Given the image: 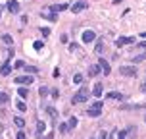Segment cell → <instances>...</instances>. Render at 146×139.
Returning <instances> with one entry per match:
<instances>
[{
	"label": "cell",
	"mask_w": 146,
	"mask_h": 139,
	"mask_svg": "<svg viewBox=\"0 0 146 139\" xmlns=\"http://www.w3.org/2000/svg\"><path fill=\"white\" fill-rule=\"evenodd\" d=\"M87 99H88V89L81 85V89L77 91V93H75V95H73L71 103H73V104H79V103H85Z\"/></svg>",
	"instance_id": "cell-1"
},
{
	"label": "cell",
	"mask_w": 146,
	"mask_h": 139,
	"mask_svg": "<svg viewBox=\"0 0 146 139\" xmlns=\"http://www.w3.org/2000/svg\"><path fill=\"white\" fill-rule=\"evenodd\" d=\"M96 64L102 68V73L104 75H110V72H111V66H110V62L106 58H102V56H98V60H96Z\"/></svg>",
	"instance_id": "cell-2"
},
{
	"label": "cell",
	"mask_w": 146,
	"mask_h": 139,
	"mask_svg": "<svg viewBox=\"0 0 146 139\" xmlns=\"http://www.w3.org/2000/svg\"><path fill=\"white\" fill-rule=\"evenodd\" d=\"M15 83L17 85H31L33 83V75H17L15 77Z\"/></svg>",
	"instance_id": "cell-3"
},
{
	"label": "cell",
	"mask_w": 146,
	"mask_h": 139,
	"mask_svg": "<svg viewBox=\"0 0 146 139\" xmlns=\"http://www.w3.org/2000/svg\"><path fill=\"white\" fill-rule=\"evenodd\" d=\"M119 72H121V75H129V77H135V75H137V70L133 66H121Z\"/></svg>",
	"instance_id": "cell-4"
},
{
	"label": "cell",
	"mask_w": 146,
	"mask_h": 139,
	"mask_svg": "<svg viewBox=\"0 0 146 139\" xmlns=\"http://www.w3.org/2000/svg\"><path fill=\"white\" fill-rule=\"evenodd\" d=\"M81 39H83V43H92V41L96 39V33H94V31H90V29H87L83 35H81Z\"/></svg>",
	"instance_id": "cell-5"
},
{
	"label": "cell",
	"mask_w": 146,
	"mask_h": 139,
	"mask_svg": "<svg viewBox=\"0 0 146 139\" xmlns=\"http://www.w3.org/2000/svg\"><path fill=\"white\" fill-rule=\"evenodd\" d=\"M135 37H119L115 41V46H125V44H133Z\"/></svg>",
	"instance_id": "cell-6"
},
{
	"label": "cell",
	"mask_w": 146,
	"mask_h": 139,
	"mask_svg": "<svg viewBox=\"0 0 146 139\" xmlns=\"http://www.w3.org/2000/svg\"><path fill=\"white\" fill-rule=\"evenodd\" d=\"M85 8H87V2H85V0H79V2H75V4H73L71 12H73V14H79V12H83Z\"/></svg>",
	"instance_id": "cell-7"
},
{
	"label": "cell",
	"mask_w": 146,
	"mask_h": 139,
	"mask_svg": "<svg viewBox=\"0 0 146 139\" xmlns=\"http://www.w3.org/2000/svg\"><path fill=\"white\" fill-rule=\"evenodd\" d=\"M106 99L108 101H123L125 97L121 93H117V91H110V93H106Z\"/></svg>",
	"instance_id": "cell-8"
},
{
	"label": "cell",
	"mask_w": 146,
	"mask_h": 139,
	"mask_svg": "<svg viewBox=\"0 0 146 139\" xmlns=\"http://www.w3.org/2000/svg\"><path fill=\"white\" fill-rule=\"evenodd\" d=\"M50 8V12H54V14H58V12H64V10H67V4H52V6H48Z\"/></svg>",
	"instance_id": "cell-9"
},
{
	"label": "cell",
	"mask_w": 146,
	"mask_h": 139,
	"mask_svg": "<svg viewBox=\"0 0 146 139\" xmlns=\"http://www.w3.org/2000/svg\"><path fill=\"white\" fill-rule=\"evenodd\" d=\"M6 8L12 12V14H17V12H19V4H17L15 0H10V2L6 4Z\"/></svg>",
	"instance_id": "cell-10"
},
{
	"label": "cell",
	"mask_w": 146,
	"mask_h": 139,
	"mask_svg": "<svg viewBox=\"0 0 146 139\" xmlns=\"http://www.w3.org/2000/svg\"><path fill=\"white\" fill-rule=\"evenodd\" d=\"M102 93H104V87H102V83H96L94 87H92V95H94L96 99H100V97H102Z\"/></svg>",
	"instance_id": "cell-11"
},
{
	"label": "cell",
	"mask_w": 146,
	"mask_h": 139,
	"mask_svg": "<svg viewBox=\"0 0 146 139\" xmlns=\"http://www.w3.org/2000/svg\"><path fill=\"white\" fill-rule=\"evenodd\" d=\"M100 114H102V108H88L87 110V116H90V118H96Z\"/></svg>",
	"instance_id": "cell-12"
},
{
	"label": "cell",
	"mask_w": 146,
	"mask_h": 139,
	"mask_svg": "<svg viewBox=\"0 0 146 139\" xmlns=\"http://www.w3.org/2000/svg\"><path fill=\"white\" fill-rule=\"evenodd\" d=\"M44 130H46V124H44L42 120H38V122H36V135H42Z\"/></svg>",
	"instance_id": "cell-13"
},
{
	"label": "cell",
	"mask_w": 146,
	"mask_h": 139,
	"mask_svg": "<svg viewBox=\"0 0 146 139\" xmlns=\"http://www.w3.org/2000/svg\"><path fill=\"white\" fill-rule=\"evenodd\" d=\"M10 72H12V68H10V64H2L0 66V75H10Z\"/></svg>",
	"instance_id": "cell-14"
},
{
	"label": "cell",
	"mask_w": 146,
	"mask_h": 139,
	"mask_svg": "<svg viewBox=\"0 0 146 139\" xmlns=\"http://www.w3.org/2000/svg\"><path fill=\"white\" fill-rule=\"evenodd\" d=\"M100 72H102V68L98 66V64H94V66H90V72H88V75H92V77H94V75H98Z\"/></svg>",
	"instance_id": "cell-15"
},
{
	"label": "cell",
	"mask_w": 146,
	"mask_h": 139,
	"mask_svg": "<svg viewBox=\"0 0 146 139\" xmlns=\"http://www.w3.org/2000/svg\"><path fill=\"white\" fill-rule=\"evenodd\" d=\"M102 50H104V44H102V41L98 39V41H96V46H94V54H102Z\"/></svg>",
	"instance_id": "cell-16"
},
{
	"label": "cell",
	"mask_w": 146,
	"mask_h": 139,
	"mask_svg": "<svg viewBox=\"0 0 146 139\" xmlns=\"http://www.w3.org/2000/svg\"><path fill=\"white\" fill-rule=\"evenodd\" d=\"M27 95H29L27 87H19V89H17V97H21V99H27Z\"/></svg>",
	"instance_id": "cell-17"
},
{
	"label": "cell",
	"mask_w": 146,
	"mask_h": 139,
	"mask_svg": "<svg viewBox=\"0 0 146 139\" xmlns=\"http://www.w3.org/2000/svg\"><path fill=\"white\" fill-rule=\"evenodd\" d=\"M42 17L50 19V21H56V14H54V12H42Z\"/></svg>",
	"instance_id": "cell-18"
},
{
	"label": "cell",
	"mask_w": 146,
	"mask_h": 139,
	"mask_svg": "<svg viewBox=\"0 0 146 139\" xmlns=\"http://www.w3.org/2000/svg\"><path fill=\"white\" fill-rule=\"evenodd\" d=\"M14 124L17 126V128H23V126H25V120H23L21 116H15L14 118Z\"/></svg>",
	"instance_id": "cell-19"
},
{
	"label": "cell",
	"mask_w": 146,
	"mask_h": 139,
	"mask_svg": "<svg viewBox=\"0 0 146 139\" xmlns=\"http://www.w3.org/2000/svg\"><path fill=\"white\" fill-rule=\"evenodd\" d=\"M48 93H50V89L46 87V85H40V89H38V95H40V97H46Z\"/></svg>",
	"instance_id": "cell-20"
},
{
	"label": "cell",
	"mask_w": 146,
	"mask_h": 139,
	"mask_svg": "<svg viewBox=\"0 0 146 139\" xmlns=\"http://www.w3.org/2000/svg\"><path fill=\"white\" fill-rule=\"evenodd\" d=\"M69 130H71L69 124H66V122H64V124H60V133H69Z\"/></svg>",
	"instance_id": "cell-21"
},
{
	"label": "cell",
	"mask_w": 146,
	"mask_h": 139,
	"mask_svg": "<svg viewBox=\"0 0 146 139\" xmlns=\"http://www.w3.org/2000/svg\"><path fill=\"white\" fill-rule=\"evenodd\" d=\"M15 106H17V110H19V112H25V110H27V104L23 103V101H17V103H15Z\"/></svg>",
	"instance_id": "cell-22"
},
{
	"label": "cell",
	"mask_w": 146,
	"mask_h": 139,
	"mask_svg": "<svg viewBox=\"0 0 146 139\" xmlns=\"http://www.w3.org/2000/svg\"><path fill=\"white\" fill-rule=\"evenodd\" d=\"M46 112L50 114V118H56V116H58V112H56V108H54V106H46Z\"/></svg>",
	"instance_id": "cell-23"
},
{
	"label": "cell",
	"mask_w": 146,
	"mask_h": 139,
	"mask_svg": "<svg viewBox=\"0 0 146 139\" xmlns=\"http://www.w3.org/2000/svg\"><path fill=\"white\" fill-rule=\"evenodd\" d=\"M67 124H69V128H71V130H73V128H77V116H71L69 120H67Z\"/></svg>",
	"instance_id": "cell-24"
},
{
	"label": "cell",
	"mask_w": 146,
	"mask_h": 139,
	"mask_svg": "<svg viewBox=\"0 0 146 139\" xmlns=\"http://www.w3.org/2000/svg\"><path fill=\"white\" fill-rule=\"evenodd\" d=\"M146 60V54H139V56H135V58H133V62H135V64H139V62H144Z\"/></svg>",
	"instance_id": "cell-25"
},
{
	"label": "cell",
	"mask_w": 146,
	"mask_h": 139,
	"mask_svg": "<svg viewBox=\"0 0 146 139\" xmlns=\"http://www.w3.org/2000/svg\"><path fill=\"white\" fill-rule=\"evenodd\" d=\"M8 101H10V97H8L6 93H0V104H6Z\"/></svg>",
	"instance_id": "cell-26"
},
{
	"label": "cell",
	"mask_w": 146,
	"mask_h": 139,
	"mask_svg": "<svg viewBox=\"0 0 146 139\" xmlns=\"http://www.w3.org/2000/svg\"><path fill=\"white\" fill-rule=\"evenodd\" d=\"M2 41L6 44H12V35H2Z\"/></svg>",
	"instance_id": "cell-27"
},
{
	"label": "cell",
	"mask_w": 146,
	"mask_h": 139,
	"mask_svg": "<svg viewBox=\"0 0 146 139\" xmlns=\"http://www.w3.org/2000/svg\"><path fill=\"white\" fill-rule=\"evenodd\" d=\"M73 81H75V83H83V75H81V73H75Z\"/></svg>",
	"instance_id": "cell-28"
},
{
	"label": "cell",
	"mask_w": 146,
	"mask_h": 139,
	"mask_svg": "<svg viewBox=\"0 0 146 139\" xmlns=\"http://www.w3.org/2000/svg\"><path fill=\"white\" fill-rule=\"evenodd\" d=\"M40 33H42V37H48V35H50V29H48V27H42Z\"/></svg>",
	"instance_id": "cell-29"
},
{
	"label": "cell",
	"mask_w": 146,
	"mask_h": 139,
	"mask_svg": "<svg viewBox=\"0 0 146 139\" xmlns=\"http://www.w3.org/2000/svg\"><path fill=\"white\" fill-rule=\"evenodd\" d=\"M25 70H27L29 73H36V72H38V70H36L35 66H29V68H25Z\"/></svg>",
	"instance_id": "cell-30"
},
{
	"label": "cell",
	"mask_w": 146,
	"mask_h": 139,
	"mask_svg": "<svg viewBox=\"0 0 146 139\" xmlns=\"http://www.w3.org/2000/svg\"><path fill=\"white\" fill-rule=\"evenodd\" d=\"M15 139H25V132H17V135H15Z\"/></svg>",
	"instance_id": "cell-31"
},
{
	"label": "cell",
	"mask_w": 146,
	"mask_h": 139,
	"mask_svg": "<svg viewBox=\"0 0 146 139\" xmlns=\"http://www.w3.org/2000/svg\"><path fill=\"white\" fill-rule=\"evenodd\" d=\"M23 66H25V64H23L21 60H17V62H15V70H19V68H23Z\"/></svg>",
	"instance_id": "cell-32"
},
{
	"label": "cell",
	"mask_w": 146,
	"mask_h": 139,
	"mask_svg": "<svg viewBox=\"0 0 146 139\" xmlns=\"http://www.w3.org/2000/svg\"><path fill=\"white\" fill-rule=\"evenodd\" d=\"M98 139H108V133H106V132H100V135H98Z\"/></svg>",
	"instance_id": "cell-33"
},
{
	"label": "cell",
	"mask_w": 146,
	"mask_h": 139,
	"mask_svg": "<svg viewBox=\"0 0 146 139\" xmlns=\"http://www.w3.org/2000/svg\"><path fill=\"white\" fill-rule=\"evenodd\" d=\"M35 48H36V50H40V48H42V43H40V41H36V43H35Z\"/></svg>",
	"instance_id": "cell-34"
},
{
	"label": "cell",
	"mask_w": 146,
	"mask_h": 139,
	"mask_svg": "<svg viewBox=\"0 0 146 139\" xmlns=\"http://www.w3.org/2000/svg\"><path fill=\"white\" fill-rule=\"evenodd\" d=\"M125 137H127V132H119V137L117 139H125Z\"/></svg>",
	"instance_id": "cell-35"
},
{
	"label": "cell",
	"mask_w": 146,
	"mask_h": 139,
	"mask_svg": "<svg viewBox=\"0 0 146 139\" xmlns=\"http://www.w3.org/2000/svg\"><path fill=\"white\" fill-rule=\"evenodd\" d=\"M77 48H79V44H77V43H73L71 46H69V50H77Z\"/></svg>",
	"instance_id": "cell-36"
},
{
	"label": "cell",
	"mask_w": 146,
	"mask_h": 139,
	"mask_svg": "<svg viewBox=\"0 0 146 139\" xmlns=\"http://www.w3.org/2000/svg\"><path fill=\"white\" fill-rule=\"evenodd\" d=\"M67 41H69V37H67L66 33H64V35H62V43H67Z\"/></svg>",
	"instance_id": "cell-37"
},
{
	"label": "cell",
	"mask_w": 146,
	"mask_h": 139,
	"mask_svg": "<svg viewBox=\"0 0 146 139\" xmlns=\"http://www.w3.org/2000/svg\"><path fill=\"white\" fill-rule=\"evenodd\" d=\"M140 89H142V93H146V79H144V83L140 85Z\"/></svg>",
	"instance_id": "cell-38"
},
{
	"label": "cell",
	"mask_w": 146,
	"mask_h": 139,
	"mask_svg": "<svg viewBox=\"0 0 146 139\" xmlns=\"http://www.w3.org/2000/svg\"><path fill=\"white\" fill-rule=\"evenodd\" d=\"M140 39H146V31H144V33H140Z\"/></svg>",
	"instance_id": "cell-39"
},
{
	"label": "cell",
	"mask_w": 146,
	"mask_h": 139,
	"mask_svg": "<svg viewBox=\"0 0 146 139\" xmlns=\"http://www.w3.org/2000/svg\"><path fill=\"white\" fill-rule=\"evenodd\" d=\"M0 12H2V8H0Z\"/></svg>",
	"instance_id": "cell-40"
}]
</instances>
